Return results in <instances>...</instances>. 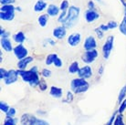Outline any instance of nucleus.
Returning <instances> with one entry per match:
<instances>
[{
	"instance_id": "obj_1",
	"label": "nucleus",
	"mask_w": 126,
	"mask_h": 125,
	"mask_svg": "<svg viewBox=\"0 0 126 125\" xmlns=\"http://www.w3.org/2000/svg\"><path fill=\"white\" fill-rule=\"evenodd\" d=\"M18 70V69H17ZM19 77L23 81L28 83L31 88H37L38 86L40 78H39V71L37 66L32 67L29 70H18Z\"/></svg>"
},
{
	"instance_id": "obj_2",
	"label": "nucleus",
	"mask_w": 126,
	"mask_h": 125,
	"mask_svg": "<svg viewBox=\"0 0 126 125\" xmlns=\"http://www.w3.org/2000/svg\"><path fill=\"white\" fill-rule=\"evenodd\" d=\"M79 13H80V8L79 6H70L68 9V15L65 19V21L63 22L62 25L66 28H70L74 27L77 24V21L79 19Z\"/></svg>"
},
{
	"instance_id": "obj_3",
	"label": "nucleus",
	"mask_w": 126,
	"mask_h": 125,
	"mask_svg": "<svg viewBox=\"0 0 126 125\" xmlns=\"http://www.w3.org/2000/svg\"><path fill=\"white\" fill-rule=\"evenodd\" d=\"M90 89V83L87 79L81 78H75L70 81V91L74 94H82L88 91Z\"/></svg>"
},
{
	"instance_id": "obj_4",
	"label": "nucleus",
	"mask_w": 126,
	"mask_h": 125,
	"mask_svg": "<svg viewBox=\"0 0 126 125\" xmlns=\"http://www.w3.org/2000/svg\"><path fill=\"white\" fill-rule=\"evenodd\" d=\"M113 44H114V37L113 36H109L106 40L102 45L101 50H102V56L105 60H108L110 57L111 50L113 48Z\"/></svg>"
},
{
	"instance_id": "obj_5",
	"label": "nucleus",
	"mask_w": 126,
	"mask_h": 125,
	"mask_svg": "<svg viewBox=\"0 0 126 125\" xmlns=\"http://www.w3.org/2000/svg\"><path fill=\"white\" fill-rule=\"evenodd\" d=\"M98 56H99V52L97 49L85 50L81 55V60L86 65H90V64L94 62Z\"/></svg>"
},
{
	"instance_id": "obj_6",
	"label": "nucleus",
	"mask_w": 126,
	"mask_h": 125,
	"mask_svg": "<svg viewBox=\"0 0 126 125\" xmlns=\"http://www.w3.org/2000/svg\"><path fill=\"white\" fill-rule=\"evenodd\" d=\"M13 53H14L15 57H16L17 60H20L29 56V50H28V48L23 44H17L16 46L14 47Z\"/></svg>"
},
{
	"instance_id": "obj_7",
	"label": "nucleus",
	"mask_w": 126,
	"mask_h": 125,
	"mask_svg": "<svg viewBox=\"0 0 126 125\" xmlns=\"http://www.w3.org/2000/svg\"><path fill=\"white\" fill-rule=\"evenodd\" d=\"M38 118L31 113H23L20 119H19V122L21 125H35L36 122H37Z\"/></svg>"
},
{
	"instance_id": "obj_8",
	"label": "nucleus",
	"mask_w": 126,
	"mask_h": 125,
	"mask_svg": "<svg viewBox=\"0 0 126 125\" xmlns=\"http://www.w3.org/2000/svg\"><path fill=\"white\" fill-rule=\"evenodd\" d=\"M78 77L81 78H84V79H88V78H91L93 76V70H92V68L90 65H84L80 67L79 72H78Z\"/></svg>"
},
{
	"instance_id": "obj_9",
	"label": "nucleus",
	"mask_w": 126,
	"mask_h": 125,
	"mask_svg": "<svg viewBox=\"0 0 126 125\" xmlns=\"http://www.w3.org/2000/svg\"><path fill=\"white\" fill-rule=\"evenodd\" d=\"M19 77V73L18 70H16V69H9L8 72H7V76L6 78L4 79V83L6 85H11L14 84L17 81Z\"/></svg>"
},
{
	"instance_id": "obj_10",
	"label": "nucleus",
	"mask_w": 126,
	"mask_h": 125,
	"mask_svg": "<svg viewBox=\"0 0 126 125\" xmlns=\"http://www.w3.org/2000/svg\"><path fill=\"white\" fill-rule=\"evenodd\" d=\"M67 35V28L64 27L63 25L58 26L56 28H54V29L52 30V36L56 39H63V38L66 37Z\"/></svg>"
},
{
	"instance_id": "obj_11",
	"label": "nucleus",
	"mask_w": 126,
	"mask_h": 125,
	"mask_svg": "<svg viewBox=\"0 0 126 125\" xmlns=\"http://www.w3.org/2000/svg\"><path fill=\"white\" fill-rule=\"evenodd\" d=\"M81 41V35L76 32L72 34L69 35V37L67 38V42L70 47H77Z\"/></svg>"
},
{
	"instance_id": "obj_12",
	"label": "nucleus",
	"mask_w": 126,
	"mask_h": 125,
	"mask_svg": "<svg viewBox=\"0 0 126 125\" xmlns=\"http://www.w3.org/2000/svg\"><path fill=\"white\" fill-rule=\"evenodd\" d=\"M97 47V41L93 36H88L84 40L83 43V48L85 50L96 49Z\"/></svg>"
},
{
	"instance_id": "obj_13",
	"label": "nucleus",
	"mask_w": 126,
	"mask_h": 125,
	"mask_svg": "<svg viewBox=\"0 0 126 125\" xmlns=\"http://www.w3.org/2000/svg\"><path fill=\"white\" fill-rule=\"evenodd\" d=\"M100 18V14L96 10L88 9L85 12V20L87 23H92Z\"/></svg>"
},
{
	"instance_id": "obj_14",
	"label": "nucleus",
	"mask_w": 126,
	"mask_h": 125,
	"mask_svg": "<svg viewBox=\"0 0 126 125\" xmlns=\"http://www.w3.org/2000/svg\"><path fill=\"white\" fill-rule=\"evenodd\" d=\"M34 60V58L30 56H28L25 59H22L17 61V64H16V67H17V69L18 70H25L27 69V67L29 66V64H30L31 62H33Z\"/></svg>"
},
{
	"instance_id": "obj_15",
	"label": "nucleus",
	"mask_w": 126,
	"mask_h": 125,
	"mask_svg": "<svg viewBox=\"0 0 126 125\" xmlns=\"http://www.w3.org/2000/svg\"><path fill=\"white\" fill-rule=\"evenodd\" d=\"M48 92L49 95L54 99H62L63 97V90L58 86H51Z\"/></svg>"
},
{
	"instance_id": "obj_16",
	"label": "nucleus",
	"mask_w": 126,
	"mask_h": 125,
	"mask_svg": "<svg viewBox=\"0 0 126 125\" xmlns=\"http://www.w3.org/2000/svg\"><path fill=\"white\" fill-rule=\"evenodd\" d=\"M60 12H61V11H60V6H56V5H54V4H49L47 8V14L49 16H52V17L59 16Z\"/></svg>"
},
{
	"instance_id": "obj_17",
	"label": "nucleus",
	"mask_w": 126,
	"mask_h": 125,
	"mask_svg": "<svg viewBox=\"0 0 126 125\" xmlns=\"http://www.w3.org/2000/svg\"><path fill=\"white\" fill-rule=\"evenodd\" d=\"M0 45H1V47L3 48V50H5L6 52H11L14 49L12 42L9 38H1L0 39Z\"/></svg>"
},
{
	"instance_id": "obj_18",
	"label": "nucleus",
	"mask_w": 126,
	"mask_h": 125,
	"mask_svg": "<svg viewBox=\"0 0 126 125\" xmlns=\"http://www.w3.org/2000/svg\"><path fill=\"white\" fill-rule=\"evenodd\" d=\"M48 5L47 4V2L45 0H38L36 4L34 5V11L37 13H40L43 12L45 9H47Z\"/></svg>"
},
{
	"instance_id": "obj_19",
	"label": "nucleus",
	"mask_w": 126,
	"mask_h": 125,
	"mask_svg": "<svg viewBox=\"0 0 126 125\" xmlns=\"http://www.w3.org/2000/svg\"><path fill=\"white\" fill-rule=\"evenodd\" d=\"M15 18V11H6L1 12L0 11V19L4 21H12Z\"/></svg>"
},
{
	"instance_id": "obj_20",
	"label": "nucleus",
	"mask_w": 126,
	"mask_h": 125,
	"mask_svg": "<svg viewBox=\"0 0 126 125\" xmlns=\"http://www.w3.org/2000/svg\"><path fill=\"white\" fill-rule=\"evenodd\" d=\"M12 38L16 44H23L26 41V35L22 31H18L13 35Z\"/></svg>"
},
{
	"instance_id": "obj_21",
	"label": "nucleus",
	"mask_w": 126,
	"mask_h": 125,
	"mask_svg": "<svg viewBox=\"0 0 126 125\" xmlns=\"http://www.w3.org/2000/svg\"><path fill=\"white\" fill-rule=\"evenodd\" d=\"M48 18H49V16L47 15V13H46V14H42V15H40V16L38 17V25L40 26L41 28H45V27L47 25Z\"/></svg>"
},
{
	"instance_id": "obj_22",
	"label": "nucleus",
	"mask_w": 126,
	"mask_h": 125,
	"mask_svg": "<svg viewBox=\"0 0 126 125\" xmlns=\"http://www.w3.org/2000/svg\"><path fill=\"white\" fill-rule=\"evenodd\" d=\"M79 69H80V67H79V62H78V61H73V62H71V64L69 66L68 71H69V73H70V74H78Z\"/></svg>"
},
{
	"instance_id": "obj_23",
	"label": "nucleus",
	"mask_w": 126,
	"mask_h": 125,
	"mask_svg": "<svg viewBox=\"0 0 126 125\" xmlns=\"http://www.w3.org/2000/svg\"><path fill=\"white\" fill-rule=\"evenodd\" d=\"M18 122H19V119L16 118V117H13V118L6 117L2 125H17Z\"/></svg>"
},
{
	"instance_id": "obj_24",
	"label": "nucleus",
	"mask_w": 126,
	"mask_h": 125,
	"mask_svg": "<svg viewBox=\"0 0 126 125\" xmlns=\"http://www.w3.org/2000/svg\"><path fill=\"white\" fill-rule=\"evenodd\" d=\"M73 100H74V93H73L71 91H67L65 98L62 99V102L66 104H69L72 102Z\"/></svg>"
},
{
	"instance_id": "obj_25",
	"label": "nucleus",
	"mask_w": 126,
	"mask_h": 125,
	"mask_svg": "<svg viewBox=\"0 0 126 125\" xmlns=\"http://www.w3.org/2000/svg\"><path fill=\"white\" fill-rule=\"evenodd\" d=\"M58 55L56 53H50L48 54L47 56V58H46V60H45V63H46V65L47 66H50L52 65L54 63V61H55V60L58 58Z\"/></svg>"
},
{
	"instance_id": "obj_26",
	"label": "nucleus",
	"mask_w": 126,
	"mask_h": 125,
	"mask_svg": "<svg viewBox=\"0 0 126 125\" xmlns=\"http://www.w3.org/2000/svg\"><path fill=\"white\" fill-rule=\"evenodd\" d=\"M126 97V84L121 89L119 95H118V103L120 104L123 100H125Z\"/></svg>"
},
{
	"instance_id": "obj_27",
	"label": "nucleus",
	"mask_w": 126,
	"mask_h": 125,
	"mask_svg": "<svg viewBox=\"0 0 126 125\" xmlns=\"http://www.w3.org/2000/svg\"><path fill=\"white\" fill-rule=\"evenodd\" d=\"M118 28H119V30H120L121 33L123 35H124V36H126V16H123V20L120 23V25H119Z\"/></svg>"
},
{
	"instance_id": "obj_28",
	"label": "nucleus",
	"mask_w": 126,
	"mask_h": 125,
	"mask_svg": "<svg viewBox=\"0 0 126 125\" xmlns=\"http://www.w3.org/2000/svg\"><path fill=\"white\" fill-rule=\"evenodd\" d=\"M38 88L39 89L40 91H46L47 90V81L45 80L44 78H40V80H39Z\"/></svg>"
},
{
	"instance_id": "obj_29",
	"label": "nucleus",
	"mask_w": 126,
	"mask_h": 125,
	"mask_svg": "<svg viewBox=\"0 0 126 125\" xmlns=\"http://www.w3.org/2000/svg\"><path fill=\"white\" fill-rule=\"evenodd\" d=\"M9 109H10V106L6 103V102H5L3 100L0 101V111H1V112H3L6 114V113L9 110Z\"/></svg>"
},
{
	"instance_id": "obj_30",
	"label": "nucleus",
	"mask_w": 126,
	"mask_h": 125,
	"mask_svg": "<svg viewBox=\"0 0 126 125\" xmlns=\"http://www.w3.org/2000/svg\"><path fill=\"white\" fill-rule=\"evenodd\" d=\"M40 75L42 78H50L51 75H52V72H51L50 69H42L40 71Z\"/></svg>"
},
{
	"instance_id": "obj_31",
	"label": "nucleus",
	"mask_w": 126,
	"mask_h": 125,
	"mask_svg": "<svg viewBox=\"0 0 126 125\" xmlns=\"http://www.w3.org/2000/svg\"><path fill=\"white\" fill-rule=\"evenodd\" d=\"M69 6H69L68 0H62L60 5V9L61 12H63V11H68V9L69 8Z\"/></svg>"
},
{
	"instance_id": "obj_32",
	"label": "nucleus",
	"mask_w": 126,
	"mask_h": 125,
	"mask_svg": "<svg viewBox=\"0 0 126 125\" xmlns=\"http://www.w3.org/2000/svg\"><path fill=\"white\" fill-rule=\"evenodd\" d=\"M0 11H1V12H6V11H16V6H14L13 5H4V6H1Z\"/></svg>"
},
{
	"instance_id": "obj_33",
	"label": "nucleus",
	"mask_w": 126,
	"mask_h": 125,
	"mask_svg": "<svg viewBox=\"0 0 126 125\" xmlns=\"http://www.w3.org/2000/svg\"><path fill=\"white\" fill-rule=\"evenodd\" d=\"M126 109V99L123 100L122 102L120 103V106H119V109H117V112L119 114H123L124 112V110Z\"/></svg>"
},
{
	"instance_id": "obj_34",
	"label": "nucleus",
	"mask_w": 126,
	"mask_h": 125,
	"mask_svg": "<svg viewBox=\"0 0 126 125\" xmlns=\"http://www.w3.org/2000/svg\"><path fill=\"white\" fill-rule=\"evenodd\" d=\"M123 114H119V113L117 112L116 118H115V120H114L113 125H121L122 123H123Z\"/></svg>"
},
{
	"instance_id": "obj_35",
	"label": "nucleus",
	"mask_w": 126,
	"mask_h": 125,
	"mask_svg": "<svg viewBox=\"0 0 126 125\" xmlns=\"http://www.w3.org/2000/svg\"><path fill=\"white\" fill-rule=\"evenodd\" d=\"M16 108H14V107H10L9 110L6 113V117H10V118H13V117H16Z\"/></svg>"
},
{
	"instance_id": "obj_36",
	"label": "nucleus",
	"mask_w": 126,
	"mask_h": 125,
	"mask_svg": "<svg viewBox=\"0 0 126 125\" xmlns=\"http://www.w3.org/2000/svg\"><path fill=\"white\" fill-rule=\"evenodd\" d=\"M0 37H1V38H9L10 33L7 32L5 28H3L1 27L0 28Z\"/></svg>"
},
{
	"instance_id": "obj_37",
	"label": "nucleus",
	"mask_w": 126,
	"mask_h": 125,
	"mask_svg": "<svg viewBox=\"0 0 126 125\" xmlns=\"http://www.w3.org/2000/svg\"><path fill=\"white\" fill-rule=\"evenodd\" d=\"M67 15H68V11H63L60 14V16H58V22H60V23H62L65 21V19L67 17Z\"/></svg>"
},
{
	"instance_id": "obj_38",
	"label": "nucleus",
	"mask_w": 126,
	"mask_h": 125,
	"mask_svg": "<svg viewBox=\"0 0 126 125\" xmlns=\"http://www.w3.org/2000/svg\"><path fill=\"white\" fill-rule=\"evenodd\" d=\"M94 32H95V34L97 35V37L99 39H102V38H104V32L102 31L100 28H94Z\"/></svg>"
},
{
	"instance_id": "obj_39",
	"label": "nucleus",
	"mask_w": 126,
	"mask_h": 125,
	"mask_svg": "<svg viewBox=\"0 0 126 125\" xmlns=\"http://www.w3.org/2000/svg\"><path fill=\"white\" fill-rule=\"evenodd\" d=\"M53 65L57 68V69H60V68H62V66H63V61L62 60L60 59V57H58L57 59L55 60V61H54L53 63Z\"/></svg>"
},
{
	"instance_id": "obj_40",
	"label": "nucleus",
	"mask_w": 126,
	"mask_h": 125,
	"mask_svg": "<svg viewBox=\"0 0 126 125\" xmlns=\"http://www.w3.org/2000/svg\"><path fill=\"white\" fill-rule=\"evenodd\" d=\"M7 72H8V70H6V69H4V68H0V79L1 80H3L6 78V76H7Z\"/></svg>"
},
{
	"instance_id": "obj_41",
	"label": "nucleus",
	"mask_w": 126,
	"mask_h": 125,
	"mask_svg": "<svg viewBox=\"0 0 126 125\" xmlns=\"http://www.w3.org/2000/svg\"><path fill=\"white\" fill-rule=\"evenodd\" d=\"M35 125H50V124H49V122H47V121H46V120L41 119V118H38Z\"/></svg>"
},
{
	"instance_id": "obj_42",
	"label": "nucleus",
	"mask_w": 126,
	"mask_h": 125,
	"mask_svg": "<svg viewBox=\"0 0 126 125\" xmlns=\"http://www.w3.org/2000/svg\"><path fill=\"white\" fill-rule=\"evenodd\" d=\"M107 26L109 27V28L110 29H114V28H118L119 26H118V24H117L116 21H113V20H110V21H109L107 23Z\"/></svg>"
},
{
	"instance_id": "obj_43",
	"label": "nucleus",
	"mask_w": 126,
	"mask_h": 125,
	"mask_svg": "<svg viewBox=\"0 0 126 125\" xmlns=\"http://www.w3.org/2000/svg\"><path fill=\"white\" fill-rule=\"evenodd\" d=\"M116 115H117V111H115V112L111 115V117H110V119H109V121H108L106 123H105V125H113V122H114V120H115V118H116Z\"/></svg>"
},
{
	"instance_id": "obj_44",
	"label": "nucleus",
	"mask_w": 126,
	"mask_h": 125,
	"mask_svg": "<svg viewBox=\"0 0 126 125\" xmlns=\"http://www.w3.org/2000/svg\"><path fill=\"white\" fill-rule=\"evenodd\" d=\"M16 2V0H0V3L2 6L4 5H13Z\"/></svg>"
},
{
	"instance_id": "obj_45",
	"label": "nucleus",
	"mask_w": 126,
	"mask_h": 125,
	"mask_svg": "<svg viewBox=\"0 0 126 125\" xmlns=\"http://www.w3.org/2000/svg\"><path fill=\"white\" fill-rule=\"evenodd\" d=\"M87 6H88V9L95 10V4H94V2H93V0H89L88 4H87Z\"/></svg>"
},
{
	"instance_id": "obj_46",
	"label": "nucleus",
	"mask_w": 126,
	"mask_h": 125,
	"mask_svg": "<svg viewBox=\"0 0 126 125\" xmlns=\"http://www.w3.org/2000/svg\"><path fill=\"white\" fill-rule=\"evenodd\" d=\"M99 28H101L103 32H107V31H109V30H110V28H109V27L107 26V24H106V25H105V24H101Z\"/></svg>"
},
{
	"instance_id": "obj_47",
	"label": "nucleus",
	"mask_w": 126,
	"mask_h": 125,
	"mask_svg": "<svg viewBox=\"0 0 126 125\" xmlns=\"http://www.w3.org/2000/svg\"><path fill=\"white\" fill-rule=\"evenodd\" d=\"M46 41H47L50 46H52V47L56 45V41L54 40V39H52V38H47V39H46Z\"/></svg>"
},
{
	"instance_id": "obj_48",
	"label": "nucleus",
	"mask_w": 126,
	"mask_h": 125,
	"mask_svg": "<svg viewBox=\"0 0 126 125\" xmlns=\"http://www.w3.org/2000/svg\"><path fill=\"white\" fill-rule=\"evenodd\" d=\"M121 3L123 4V7H124V16H126V1L125 0H120Z\"/></svg>"
},
{
	"instance_id": "obj_49",
	"label": "nucleus",
	"mask_w": 126,
	"mask_h": 125,
	"mask_svg": "<svg viewBox=\"0 0 126 125\" xmlns=\"http://www.w3.org/2000/svg\"><path fill=\"white\" fill-rule=\"evenodd\" d=\"M103 70H104V68H103V66L101 65V67H100V69H99V70H98V73L100 74V75H102L103 74Z\"/></svg>"
},
{
	"instance_id": "obj_50",
	"label": "nucleus",
	"mask_w": 126,
	"mask_h": 125,
	"mask_svg": "<svg viewBox=\"0 0 126 125\" xmlns=\"http://www.w3.org/2000/svg\"><path fill=\"white\" fill-rule=\"evenodd\" d=\"M16 11H17V12H21L22 11V8H21V6H16Z\"/></svg>"
},
{
	"instance_id": "obj_51",
	"label": "nucleus",
	"mask_w": 126,
	"mask_h": 125,
	"mask_svg": "<svg viewBox=\"0 0 126 125\" xmlns=\"http://www.w3.org/2000/svg\"><path fill=\"white\" fill-rule=\"evenodd\" d=\"M38 114H40V115H42V114H46V112H43V111H42L41 109H38Z\"/></svg>"
},
{
	"instance_id": "obj_52",
	"label": "nucleus",
	"mask_w": 126,
	"mask_h": 125,
	"mask_svg": "<svg viewBox=\"0 0 126 125\" xmlns=\"http://www.w3.org/2000/svg\"><path fill=\"white\" fill-rule=\"evenodd\" d=\"M3 61V57H2V52L0 53V62H2Z\"/></svg>"
},
{
	"instance_id": "obj_53",
	"label": "nucleus",
	"mask_w": 126,
	"mask_h": 125,
	"mask_svg": "<svg viewBox=\"0 0 126 125\" xmlns=\"http://www.w3.org/2000/svg\"><path fill=\"white\" fill-rule=\"evenodd\" d=\"M121 125H125V123H124V122H123V123H122V124H121Z\"/></svg>"
},
{
	"instance_id": "obj_54",
	"label": "nucleus",
	"mask_w": 126,
	"mask_h": 125,
	"mask_svg": "<svg viewBox=\"0 0 126 125\" xmlns=\"http://www.w3.org/2000/svg\"><path fill=\"white\" fill-rule=\"evenodd\" d=\"M45 1H46V0H45Z\"/></svg>"
}]
</instances>
